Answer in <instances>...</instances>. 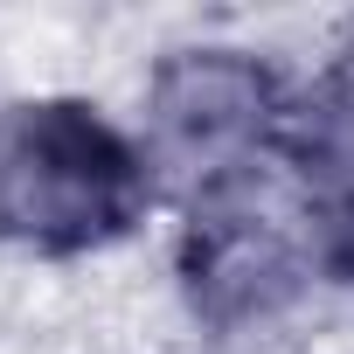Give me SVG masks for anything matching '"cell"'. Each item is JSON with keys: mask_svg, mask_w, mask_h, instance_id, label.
Masks as SVG:
<instances>
[{"mask_svg": "<svg viewBox=\"0 0 354 354\" xmlns=\"http://www.w3.org/2000/svg\"><path fill=\"white\" fill-rule=\"evenodd\" d=\"M271 160H285L313 223L347 216L354 209V77H319L313 91L285 97Z\"/></svg>", "mask_w": 354, "mask_h": 354, "instance_id": "4", "label": "cell"}, {"mask_svg": "<svg viewBox=\"0 0 354 354\" xmlns=\"http://www.w3.org/2000/svg\"><path fill=\"white\" fill-rule=\"evenodd\" d=\"M313 264H319L313 236L292 230V216L264 195L257 174L188 202L181 285H188V306L209 326H250V319L285 313Z\"/></svg>", "mask_w": 354, "mask_h": 354, "instance_id": "3", "label": "cell"}, {"mask_svg": "<svg viewBox=\"0 0 354 354\" xmlns=\"http://www.w3.org/2000/svg\"><path fill=\"white\" fill-rule=\"evenodd\" d=\"M285 91L243 49H181L146 84V167L174 174L188 202L257 174L278 139Z\"/></svg>", "mask_w": 354, "mask_h": 354, "instance_id": "2", "label": "cell"}, {"mask_svg": "<svg viewBox=\"0 0 354 354\" xmlns=\"http://www.w3.org/2000/svg\"><path fill=\"white\" fill-rule=\"evenodd\" d=\"M153 202L146 146L84 97H28L0 111V243L77 257L125 236Z\"/></svg>", "mask_w": 354, "mask_h": 354, "instance_id": "1", "label": "cell"}]
</instances>
